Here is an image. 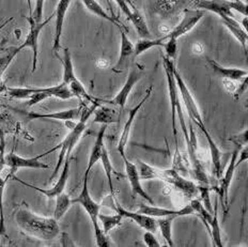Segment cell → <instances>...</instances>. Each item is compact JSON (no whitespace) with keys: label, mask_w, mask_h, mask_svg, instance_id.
<instances>
[{"label":"cell","mask_w":248,"mask_h":247,"mask_svg":"<svg viewBox=\"0 0 248 247\" xmlns=\"http://www.w3.org/2000/svg\"><path fill=\"white\" fill-rule=\"evenodd\" d=\"M14 222L24 234L40 241H53L61 233L58 220L34 213L25 203L14 211Z\"/></svg>","instance_id":"obj_1"},{"label":"cell","mask_w":248,"mask_h":247,"mask_svg":"<svg viewBox=\"0 0 248 247\" xmlns=\"http://www.w3.org/2000/svg\"><path fill=\"white\" fill-rule=\"evenodd\" d=\"M99 102L92 103V104H89V105H87V103H85L84 107H82V110H81V114H80V117L78 119V122L76 123L74 127L71 130V132L65 136L64 139L62 140L58 146H56L54 148L55 151L58 150V149H60V153H59V156H58V161H57V164H56V167H55L54 171H53V173H51V176L49 178V181H53V179H55L57 174L59 173L62 165H63V163H64L65 157L71 156L72 151H73V149L77 145V142L79 141L82 133H84L85 130H86L88 120H89V118L91 117V115L93 114V112H94L97 105L100 104Z\"/></svg>","instance_id":"obj_2"},{"label":"cell","mask_w":248,"mask_h":247,"mask_svg":"<svg viewBox=\"0 0 248 247\" xmlns=\"http://www.w3.org/2000/svg\"><path fill=\"white\" fill-rule=\"evenodd\" d=\"M163 64H164L165 73H166V77H167L169 100H170V105H171V124H172V133H173L174 142H175L174 154H179L180 152H179V143H178V132H177V126H175V119H177V117L179 118L180 126H181V128H182L186 143L188 142V138H189L188 137V128H187V126H186L182 105H181L179 90L177 87V82H175V78L173 76L174 61L170 60L169 58L165 57L164 56Z\"/></svg>","instance_id":"obj_3"},{"label":"cell","mask_w":248,"mask_h":247,"mask_svg":"<svg viewBox=\"0 0 248 247\" xmlns=\"http://www.w3.org/2000/svg\"><path fill=\"white\" fill-rule=\"evenodd\" d=\"M88 179L89 176L88 174H84V179H82V187L79 195L74 199H72L73 203L80 204L84 210L89 215V217L93 225V229H94V236L96 241V245L99 247H108L110 246L111 243L106 233H104L100 227L99 224V214L101 204L97 203L94 199L91 197L89 192V186H88Z\"/></svg>","instance_id":"obj_4"},{"label":"cell","mask_w":248,"mask_h":247,"mask_svg":"<svg viewBox=\"0 0 248 247\" xmlns=\"http://www.w3.org/2000/svg\"><path fill=\"white\" fill-rule=\"evenodd\" d=\"M60 60L62 62V66H63L62 82L69 87V89L71 90L72 94L74 95V97L79 99L82 103L86 102V103H89V104L99 102V100L88 93L84 85H82L81 81L77 78L74 71L73 61H72L71 51L69 48L63 49V55H62V58H60Z\"/></svg>","instance_id":"obj_5"},{"label":"cell","mask_w":248,"mask_h":247,"mask_svg":"<svg viewBox=\"0 0 248 247\" xmlns=\"http://www.w3.org/2000/svg\"><path fill=\"white\" fill-rule=\"evenodd\" d=\"M194 8L202 11H210L223 16V15H228V16L234 17L232 10L240 12L241 14L247 16V4L242 1H232V0H197L194 2Z\"/></svg>","instance_id":"obj_6"},{"label":"cell","mask_w":248,"mask_h":247,"mask_svg":"<svg viewBox=\"0 0 248 247\" xmlns=\"http://www.w3.org/2000/svg\"><path fill=\"white\" fill-rule=\"evenodd\" d=\"M173 76L175 78V82H177L179 94H180L181 99H182V101L184 103L185 109H186V111H187L190 120H193L196 123V124L198 125V127L200 128L201 131L205 130L206 127L204 125L202 117H201V112L199 110V107L197 105V103H196L194 96L192 94V92L189 91V89L187 88V86H186L182 75H181L180 72L177 69H175V65L173 66Z\"/></svg>","instance_id":"obj_7"},{"label":"cell","mask_w":248,"mask_h":247,"mask_svg":"<svg viewBox=\"0 0 248 247\" xmlns=\"http://www.w3.org/2000/svg\"><path fill=\"white\" fill-rule=\"evenodd\" d=\"M159 180L170 184L175 189L180 190L187 199H194L199 193L198 185L190 180L185 179L175 169H159Z\"/></svg>","instance_id":"obj_8"},{"label":"cell","mask_w":248,"mask_h":247,"mask_svg":"<svg viewBox=\"0 0 248 247\" xmlns=\"http://www.w3.org/2000/svg\"><path fill=\"white\" fill-rule=\"evenodd\" d=\"M51 152H55L54 148L50 149V150H48V151L41 153L40 155L33 156V157H23V156H19V155H17V154L11 152V153L7 154V155H4V164H6V166L8 167L9 171H10V173H11L12 177L15 176V173H16L19 169H22V168L48 169L49 165L42 163L40 159Z\"/></svg>","instance_id":"obj_9"},{"label":"cell","mask_w":248,"mask_h":247,"mask_svg":"<svg viewBox=\"0 0 248 247\" xmlns=\"http://www.w3.org/2000/svg\"><path fill=\"white\" fill-rule=\"evenodd\" d=\"M53 17H54V14L50 15L47 19L42 20L41 23H35L33 18L29 16L28 17V22L30 25L29 32L27 34V37H26L24 42L20 44L18 47H16V50L18 51V53H20V51L25 48H29L32 50V54H33V56H32V73H34L35 70H37L38 55H39V38H40L41 31H42L45 26L50 22Z\"/></svg>","instance_id":"obj_10"},{"label":"cell","mask_w":248,"mask_h":247,"mask_svg":"<svg viewBox=\"0 0 248 247\" xmlns=\"http://www.w3.org/2000/svg\"><path fill=\"white\" fill-rule=\"evenodd\" d=\"M243 147L240 146H235L234 151L232 152L230 161L228 164V167L226 168L225 172H223L221 177L219 179V186L216 187V192L217 195L219 196L220 202L223 204L224 207V212L227 213L228 212V205H229V189H230V185L232 183V179H233L235 169L237 168L235 162L237 155H239V152Z\"/></svg>","instance_id":"obj_11"},{"label":"cell","mask_w":248,"mask_h":247,"mask_svg":"<svg viewBox=\"0 0 248 247\" xmlns=\"http://www.w3.org/2000/svg\"><path fill=\"white\" fill-rule=\"evenodd\" d=\"M60 170H61V173H60L58 180H57V182H56L54 186L50 187V188H41V187H38V186H34V185H32V184L27 183V182L23 181V180L18 179L16 176H13L12 179L14 180V181H16L22 185H25V186H27L29 188H32L34 190H37V192L43 194L45 197H47L49 199H53V198H56L61 193H63L64 189H65L66 183H68L69 176H70V156L65 157L64 163H63V165H62Z\"/></svg>","instance_id":"obj_12"},{"label":"cell","mask_w":248,"mask_h":247,"mask_svg":"<svg viewBox=\"0 0 248 247\" xmlns=\"http://www.w3.org/2000/svg\"><path fill=\"white\" fill-rule=\"evenodd\" d=\"M143 76H144L143 66H140L138 64L134 65L133 68L130 70V73H128V75H127L125 84L123 85L121 90L118 92L116 96L113 97L112 100L105 101V103H109V104L118 106L120 109H123V108L126 105L127 99H128V96H130L133 88L135 87V85L139 80L143 78Z\"/></svg>","instance_id":"obj_13"},{"label":"cell","mask_w":248,"mask_h":247,"mask_svg":"<svg viewBox=\"0 0 248 247\" xmlns=\"http://www.w3.org/2000/svg\"><path fill=\"white\" fill-rule=\"evenodd\" d=\"M203 15L204 11H202V10H186L184 12V16L182 20H181L172 30H170L168 33L164 35V41H166L167 39L179 40L181 37H183L184 34L189 32L190 30L195 28L196 25H197L200 22V19L203 17Z\"/></svg>","instance_id":"obj_14"},{"label":"cell","mask_w":248,"mask_h":247,"mask_svg":"<svg viewBox=\"0 0 248 247\" xmlns=\"http://www.w3.org/2000/svg\"><path fill=\"white\" fill-rule=\"evenodd\" d=\"M85 103L75 108H70L66 110H60L55 112H48V114H40V112H25L23 111L24 116L27 118L28 120H58V121H64V122H73L79 119L82 107H84Z\"/></svg>","instance_id":"obj_15"},{"label":"cell","mask_w":248,"mask_h":247,"mask_svg":"<svg viewBox=\"0 0 248 247\" xmlns=\"http://www.w3.org/2000/svg\"><path fill=\"white\" fill-rule=\"evenodd\" d=\"M120 155L124 162V166H125L126 178L128 180V182H130L133 194L135 195V196H139L142 199L147 200L150 204H154V200L152 199V197L150 196V195L142 187L141 180H140V178H139V173H138L135 163H132L131 161H128V158L126 157L125 153L120 154Z\"/></svg>","instance_id":"obj_16"},{"label":"cell","mask_w":248,"mask_h":247,"mask_svg":"<svg viewBox=\"0 0 248 247\" xmlns=\"http://www.w3.org/2000/svg\"><path fill=\"white\" fill-rule=\"evenodd\" d=\"M152 91H153V86L151 85L147 89L146 95L142 97V100L139 102L135 107L132 108V109L130 110V112H128V118H127V120L125 122V124H124L123 131H122V134H121V136H120V139H119V142H118V148L117 149H118L119 154L125 153V148H126V145H127L128 138H130V135H131V130H132V126H133V122H134V120H135V118H136V116L138 114V111L141 109V107L143 106L144 103H146L148 101L149 97L151 96Z\"/></svg>","instance_id":"obj_17"},{"label":"cell","mask_w":248,"mask_h":247,"mask_svg":"<svg viewBox=\"0 0 248 247\" xmlns=\"http://www.w3.org/2000/svg\"><path fill=\"white\" fill-rule=\"evenodd\" d=\"M113 201L116 203L115 210L117 211V213L120 214L122 217H126L133 219L139 227H141L142 229H144L146 231H151V232L155 233L157 230V222L156 218L151 217V216L146 215L140 212H131V211H127L125 209L122 208V205L118 202L117 198L113 199Z\"/></svg>","instance_id":"obj_18"},{"label":"cell","mask_w":248,"mask_h":247,"mask_svg":"<svg viewBox=\"0 0 248 247\" xmlns=\"http://www.w3.org/2000/svg\"><path fill=\"white\" fill-rule=\"evenodd\" d=\"M72 0H59L58 4H57L54 17L56 18L55 22V35H54V42H53V50L54 53L57 54L61 48V37L62 32H63V25L65 15L68 13V10L70 8V4Z\"/></svg>","instance_id":"obj_19"},{"label":"cell","mask_w":248,"mask_h":247,"mask_svg":"<svg viewBox=\"0 0 248 247\" xmlns=\"http://www.w3.org/2000/svg\"><path fill=\"white\" fill-rule=\"evenodd\" d=\"M138 212L143 213L146 215L151 216L154 218H161V217H166V216H175V217H181V216H187L190 214H194V209L192 205H185L184 208L180 210H172V209H166V208H161V207H155V204H141L140 208H139Z\"/></svg>","instance_id":"obj_20"},{"label":"cell","mask_w":248,"mask_h":247,"mask_svg":"<svg viewBox=\"0 0 248 247\" xmlns=\"http://www.w3.org/2000/svg\"><path fill=\"white\" fill-rule=\"evenodd\" d=\"M120 30V55H119V59H118V62L116 64L115 70L116 72H120L123 70L124 66H125L126 62L128 61L132 56H134V49H135V45L133 44L132 41L130 40V38L127 37L126 32L124 31L123 28L120 27L119 28Z\"/></svg>","instance_id":"obj_21"},{"label":"cell","mask_w":248,"mask_h":247,"mask_svg":"<svg viewBox=\"0 0 248 247\" xmlns=\"http://www.w3.org/2000/svg\"><path fill=\"white\" fill-rule=\"evenodd\" d=\"M206 60H208V63L212 68V70L214 71V73L216 75L223 77L224 79L239 81V80H243L245 77H247V74H248L247 70H242V69H236V68L235 69L226 68V66H223L214 60L212 59H206Z\"/></svg>","instance_id":"obj_22"},{"label":"cell","mask_w":248,"mask_h":247,"mask_svg":"<svg viewBox=\"0 0 248 247\" xmlns=\"http://www.w3.org/2000/svg\"><path fill=\"white\" fill-rule=\"evenodd\" d=\"M106 128L107 125L103 124L100 128L99 133H97L95 141L93 143V147L91 149L90 152V156H89V161H88V166L85 171V174H88L89 176V172L91 171V169L94 167V165L100 161L101 155H102V151L103 148L105 147L104 145V137H105V133H106Z\"/></svg>","instance_id":"obj_23"},{"label":"cell","mask_w":248,"mask_h":247,"mask_svg":"<svg viewBox=\"0 0 248 247\" xmlns=\"http://www.w3.org/2000/svg\"><path fill=\"white\" fill-rule=\"evenodd\" d=\"M202 133L204 134L205 139L208 141L209 145V149H210V153H211V159H212V164H213V168L214 171L216 173L217 179H220L221 174L224 172L223 169V163H221V158H223V152L220 151V149L218 148V146L216 145V142L214 141L213 138H212L211 134L209 133V131L203 130Z\"/></svg>","instance_id":"obj_24"},{"label":"cell","mask_w":248,"mask_h":247,"mask_svg":"<svg viewBox=\"0 0 248 247\" xmlns=\"http://www.w3.org/2000/svg\"><path fill=\"white\" fill-rule=\"evenodd\" d=\"M221 22L229 29V31L234 35L235 39L241 43L242 47L244 48V51L247 54V42H248V34L246 30L236 22L234 17L228 16V15H223L220 16Z\"/></svg>","instance_id":"obj_25"},{"label":"cell","mask_w":248,"mask_h":247,"mask_svg":"<svg viewBox=\"0 0 248 247\" xmlns=\"http://www.w3.org/2000/svg\"><path fill=\"white\" fill-rule=\"evenodd\" d=\"M94 122L102 123V124H110V123H116L119 121V114L116 109L109 108L106 106H102L101 104L97 105L94 112Z\"/></svg>","instance_id":"obj_26"},{"label":"cell","mask_w":248,"mask_h":247,"mask_svg":"<svg viewBox=\"0 0 248 247\" xmlns=\"http://www.w3.org/2000/svg\"><path fill=\"white\" fill-rule=\"evenodd\" d=\"M80 1L84 3V6L87 8L88 11L91 12L92 14H94V15H96V16L107 20V22H109L112 25L117 26L118 28L121 27V24L113 17H111L110 15H108V13L105 11L104 9H103V7L96 1V0H80Z\"/></svg>","instance_id":"obj_27"},{"label":"cell","mask_w":248,"mask_h":247,"mask_svg":"<svg viewBox=\"0 0 248 247\" xmlns=\"http://www.w3.org/2000/svg\"><path fill=\"white\" fill-rule=\"evenodd\" d=\"M177 218L175 216H166V217L156 218L157 222V228L161 230V233L163 238L166 241L168 246L172 247L174 246L173 240H172V225L173 220Z\"/></svg>","instance_id":"obj_28"},{"label":"cell","mask_w":248,"mask_h":247,"mask_svg":"<svg viewBox=\"0 0 248 247\" xmlns=\"http://www.w3.org/2000/svg\"><path fill=\"white\" fill-rule=\"evenodd\" d=\"M55 199H56V207H55L53 217L59 222V220L66 214V212H68L69 209L72 207L73 202H72V198L70 197V195L65 194L64 192L58 195Z\"/></svg>","instance_id":"obj_29"},{"label":"cell","mask_w":248,"mask_h":247,"mask_svg":"<svg viewBox=\"0 0 248 247\" xmlns=\"http://www.w3.org/2000/svg\"><path fill=\"white\" fill-rule=\"evenodd\" d=\"M100 161L103 165V168H104L105 170V174H106V178H107V181H108V186H109V190H110V194H111V197L112 199L116 198V194H115V187H113V182H112V171H113V167H112V164L110 161V157H109V154H108V151L106 147L103 148V151H102V155Z\"/></svg>","instance_id":"obj_30"},{"label":"cell","mask_w":248,"mask_h":247,"mask_svg":"<svg viewBox=\"0 0 248 247\" xmlns=\"http://www.w3.org/2000/svg\"><path fill=\"white\" fill-rule=\"evenodd\" d=\"M164 39L158 38V39H153L150 40L148 39H140L138 40V42L135 44V49H134V57H138V56L142 55L146 53L147 50L151 49L153 47H156V46H164Z\"/></svg>","instance_id":"obj_31"},{"label":"cell","mask_w":248,"mask_h":247,"mask_svg":"<svg viewBox=\"0 0 248 247\" xmlns=\"http://www.w3.org/2000/svg\"><path fill=\"white\" fill-rule=\"evenodd\" d=\"M217 205H218V201L216 200L215 207H214V213H213V220L210 225V235L212 238V242H213V246H224L223 242H221V231L220 226L218 222V213H217Z\"/></svg>","instance_id":"obj_32"},{"label":"cell","mask_w":248,"mask_h":247,"mask_svg":"<svg viewBox=\"0 0 248 247\" xmlns=\"http://www.w3.org/2000/svg\"><path fill=\"white\" fill-rule=\"evenodd\" d=\"M130 20L134 25V28H135L137 33L139 34V37H140L141 39H148L150 37V30L148 28L146 19H144L141 13L139 12L137 9L134 11L133 16Z\"/></svg>","instance_id":"obj_33"},{"label":"cell","mask_w":248,"mask_h":247,"mask_svg":"<svg viewBox=\"0 0 248 247\" xmlns=\"http://www.w3.org/2000/svg\"><path fill=\"white\" fill-rule=\"evenodd\" d=\"M135 165L140 180H155L159 178V169L150 166L140 159H137Z\"/></svg>","instance_id":"obj_34"},{"label":"cell","mask_w":248,"mask_h":247,"mask_svg":"<svg viewBox=\"0 0 248 247\" xmlns=\"http://www.w3.org/2000/svg\"><path fill=\"white\" fill-rule=\"evenodd\" d=\"M122 218L123 217L119 213L115 215H106V214H101V213L99 214V220L103 226L102 230L104 231V233H106L107 235L113 228L121 224Z\"/></svg>","instance_id":"obj_35"},{"label":"cell","mask_w":248,"mask_h":247,"mask_svg":"<svg viewBox=\"0 0 248 247\" xmlns=\"http://www.w3.org/2000/svg\"><path fill=\"white\" fill-rule=\"evenodd\" d=\"M12 130V119L7 112H0V146L6 147V136Z\"/></svg>","instance_id":"obj_36"},{"label":"cell","mask_w":248,"mask_h":247,"mask_svg":"<svg viewBox=\"0 0 248 247\" xmlns=\"http://www.w3.org/2000/svg\"><path fill=\"white\" fill-rule=\"evenodd\" d=\"M7 94L15 100H28L33 94L32 87H14V88H6Z\"/></svg>","instance_id":"obj_37"},{"label":"cell","mask_w":248,"mask_h":247,"mask_svg":"<svg viewBox=\"0 0 248 247\" xmlns=\"http://www.w3.org/2000/svg\"><path fill=\"white\" fill-rule=\"evenodd\" d=\"M19 53L16 50V48H13L12 50H10L9 53H7L2 57H0V82H1V77L3 75L4 72L8 69V66L11 64L13 59L16 57ZM1 86V85H0ZM1 91V90H0Z\"/></svg>","instance_id":"obj_38"},{"label":"cell","mask_w":248,"mask_h":247,"mask_svg":"<svg viewBox=\"0 0 248 247\" xmlns=\"http://www.w3.org/2000/svg\"><path fill=\"white\" fill-rule=\"evenodd\" d=\"M178 40L175 39H167L165 41L163 47L165 48V57L169 58L170 60L174 61L177 59V51H178Z\"/></svg>","instance_id":"obj_39"},{"label":"cell","mask_w":248,"mask_h":247,"mask_svg":"<svg viewBox=\"0 0 248 247\" xmlns=\"http://www.w3.org/2000/svg\"><path fill=\"white\" fill-rule=\"evenodd\" d=\"M44 4L45 0H35V7L32 11V15H31V17L33 18L35 23H41L43 20Z\"/></svg>","instance_id":"obj_40"},{"label":"cell","mask_w":248,"mask_h":247,"mask_svg":"<svg viewBox=\"0 0 248 247\" xmlns=\"http://www.w3.org/2000/svg\"><path fill=\"white\" fill-rule=\"evenodd\" d=\"M113 1L118 4V7L121 9L123 14L125 15L128 19L132 18L134 11H135L136 8H133L131 4L126 1V0H113Z\"/></svg>","instance_id":"obj_41"},{"label":"cell","mask_w":248,"mask_h":247,"mask_svg":"<svg viewBox=\"0 0 248 247\" xmlns=\"http://www.w3.org/2000/svg\"><path fill=\"white\" fill-rule=\"evenodd\" d=\"M247 133H248V130L243 131L240 134H237V135L232 136L230 138V140L234 143V146H240V147L247 146Z\"/></svg>","instance_id":"obj_42"},{"label":"cell","mask_w":248,"mask_h":247,"mask_svg":"<svg viewBox=\"0 0 248 247\" xmlns=\"http://www.w3.org/2000/svg\"><path fill=\"white\" fill-rule=\"evenodd\" d=\"M143 241L148 247H159L161 246L158 240L155 238L154 233L151 232V231H147V232L143 233Z\"/></svg>","instance_id":"obj_43"},{"label":"cell","mask_w":248,"mask_h":247,"mask_svg":"<svg viewBox=\"0 0 248 247\" xmlns=\"http://www.w3.org/2000/svg\"><path fill=\"white\" fill-rule=\"evenodd\" d=\"M235 81L233 80H229V79H224V85H225V88L226 90L230 92L231 94H234V92L237 88V86L234 84Z\"/></svg>","instance_id":"obj_44"},{"label":"cell","mask_w":248,"mask_h":247,"mask_svg":"<svg viewBox=\"0 0 248 247\" xmlns=\"http://www.w3.org/2000/svg\"><path fill=\"white\" fill-rule=\"evenodd\" d=\"M96 65L99 66V68L105 69V68H107V66H108V61L105 60V59H100V60L96 62Z\"/></svg>","instance_id":"obj_45"},{"label":"cell","mask_w":248,"mask_h":247,"mask_svg":"<svg viewBox=\"0 0 248 247\" xmlns=\"http://www.w3.org/2000/svg\"><path fill=\"white\" fill-rule=\"evenodd\" d=\"M26 2H27V7L29 10V16H31L32 15V0H26Z\"/></svg>","instance_id":"obj_46"},{"label":"cell","mask_w":248,"mask_h":247,"mask_svg":"<svg viewBox=\"0 0 248 247\" xmlns=\"http://www.w3.org/2000/svg\"><path fill=\"white\" fill-rule=\"evenodd\" d=\"M126 1H127L128 3H130V4H131V6H132L133 8H135V7H134V4H133V2H132V0H126Z\"/></svg>","instance_id":"obj_47"},{"label":"cell","mask_w":248,"mask_h":247,"mask_svg":"<svg viewBox=\"0 0 248 247\" xmlns=\"http://www.w3.org/2000/svg\"><path fill=\"white\" fill-rule=\"evenodd\" d=\"M232 1H241V0H232Z\"/></svg>","instance_id":"obj_48"},{"label":"cell","mask_w":248,"mask_h":247,"mask_svg":"<svg viewBox=\"0 0 248 247\" xmlns=\"http://www.w3.org/2000/svg\"><path fill=\"white\" fill-rule=\"evenodd\" d=\"M0 28H1V27H0Z\"/></svg>","instance_id":"obj_49"}]
</instances>
